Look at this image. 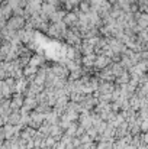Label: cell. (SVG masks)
I'll use <instances>...</instances> for the list:
<instances>
[{
    "mask_svg": "<svg viewBox=\"0 0 148 149\" xmlns=\"http://www.w3.org/2000/svg\"><path fill=\"white\" fill-rule=\"evenodd\" d=\"M113 61L109 58V56H106V55H97V58H96V62H95V68L96 70H106L110 64H112Z\"/></svg>",
    "mask_w": 148,
    "mask_h": 149,
    "instance_id": "obj_2",
    "label": "cell"
},
{
    "mask_svg": "<svg viewBox=\"0 0 148 149\" xmlns=\"http://www.w3.org/2000/svg\"><path fill=\"white\" fill-rule=\"evenodd\" d=\"M96 58H97V54H90V55H84L81 58V65L84 68H93L95 67V62H96Z\"/></svg>",
    "mask_w": 148,
    "mask_h": 149,
    "instance_id": "obj_3",
    "label": "cell"
},
{
    "mask_svg": "<svg viewBox=\"0 0 148 149\" xmlns=\"http://www.w3.org/2000/svg\"><path fill=\"white\" fill-rule=\"evenodd\" d=\"M25 26H26V19L22 17V16H15V15L6 23V28L10 29V31H15V32H19V31L25 29Z\"/></svg>",
    "mask_w": 148,
    "mask_h": 149,
    "instance_id": "obj_1",
    "label": "cell"
},
{
    "mask_svg": "<svg viewBox=\"0 0 148 149\" xmlns=\"http://www.w3.org/2000/svg\"><path fill=\"white\" fill-rule=\"evenodd\" d=\"M79 7H80L81 13H86V15H87V13H90V12H92V4H90V1H89V0H83V1L80 3V6H79Z\"/></svg>",
    "mask_w": 148,
    "mask_h": 149,
    "instance_id": "obj_4",
    "label": "cell"
}]
</instances>
